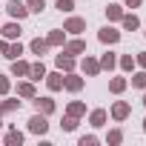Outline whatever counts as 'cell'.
<instances>
[{
  "instance_id": "obj_16",
  "label": "cell",
  "mask_w": 146,
  "mask_h": 146,
  "mask_svg": "<svg viewBox=\"0 0 146 146\" xmlns=\"http://www.w3.org/2000/svg\"><path fill=\"white\" fill-rule=\"evenodd\" d=\"M106 120H109V112H106V109H92V112H89V123H92L95 129L106 126Z\"/></svg>"
},
{
  "instance_id": "obj_29",
  "label": "cell",
  "mask_w": 146,
  "mask_h": 146,
  "mask_svg": "<svg viewBox=\"0 0 146 146\" xmlns=\"http://www.w3.org/2000/svg\"><path fill=\"white\" fill-rule=\"evenodd\" d=\"M26 9H29V15H40L46 9V0H26Z\"/></svg>"
},
{
  "instance_id": "obj_15",
  "label": "cell",
  "mask_w": 146,
  "mask_h": 146,
  "mask_svg": "<svg viewBox=\"0 0 146 146\" xmlns=\"http://www.w3.org/2000/svg\"><path fill=\"white\" fill-rule=\"evenodd\" d=\"M37 95V89H35V80H20L17 83V98H26V100H32Z\"/></svg>"
},
{
  "instance_id": "obj_9",
  "label": "cell",
  "mask_w": 146,
  "mask_h": 146,
  "mask_svg": "<svg viewBox=\"0 0 146 146\" xmlns=\"http://www.w3.org/2000/svg\"><path fill=\"white\" fill-rule=\"evenodd\" d=\"M63 32H69V35H83V32H86V20H83V17H69V20L63 23Z\"/></svg>"
},
{
  "instance_id": "obj_27",
  "label": "cell",
  "mask_w": 146,
  "mask_h": 146,
  "mask_svg": "<svg viewBox=\"0 0 146 146\" xmlns=\"http://www.w3.org/2000/svg\"><path fill=\"white\" fill-rule=\"evenodd\" d=\"M117 66H120L123 72H135V66H137V63H135V54H120V57H117Z\"/></svg>"
},
{
  "instance_id": "obj_39",
  "label": "cell",
  "mask_w": 146,
  "mask_h": 146,
  "mask_svg": "<svg viewBox=\"0 0 146 146\" xmlns=\"http://www.w3.org/2000/svg\"><path fill=\"white\" fill-rule=\"evenodd\" d=\"M0 129H3V115H0Z\"/></svg>"
},
{
  "instance_id": "obj_28",
  "label": "cell",
  "mask_w": 146,
  "mask_h": 146,
  "mask_svg": "<svg viewBox=\"0 0 146 146\" xmlns=\"http://www.w3.org/2000/svg\"><path fill=\"white\" fill-rule=\"evenodd\" d=\"M132 89H146V69H140V72L132 75Z\"/></svg>"
},
{
  "instance_id": "obj_23",
  "label": "cell",
  "mask_w": 146,
  "mask_h": 146,
  "mask_svg": "<svg viewBox=\"0 0 146 146\" xmlns=\"http://www.w3.org/2000/svg\"><path fill=\"white\" fill-rule=\"evenodd\" d=\"M66 115H72V117H83V115H86V103H83V100H72V103L66 106Z\"/></svg>"
},
{
  "instance_id": "obj_37",
  "label": "cell",
  "mask_w": 146,
  "mask_h": 146,
  "mask_svg": "<svg viewBox=\"0 0 146 146\" xmlns=\"http://www.w3.org/2000/svg\"><path fill=\"white\" fill-rule=\"evenodd\" d=\"M6 49H9V40L3 37V40H0V57H3V54H6Z\"/></svg>"
},
{
  "instance_id": "obj_11",
  "label": "cell",
  "mask_w": 146,
  "mask_h": 146,
  "mask_svg": "<svg viewBox=\"0 0 146 146\" xmlns=\"http://www.w3.org/2000/svg\"><path fill=\"white\" fill-rule=\"evenodd\" d=\"M80 69H83V75H89V78H95V75H100V63L92 57V54H86L83 60H80Z\"/></svg>"
},
{
  "instance_id": "obj_32",
  "label": "cell",
  "mask_w": 146,
  "mask_h": 146,
  "mask_svg": "<svg viewBox=\"0 0 146 146\" xmlns=\"http://www.w3.org/2000/svg\"><path fill=\"white\" fill-rule=\"evenodd\" d=\"M12 92V80H9V75H0V98H6Z\"/></svg>"
},
{
  "instance_id": "obj_34",
  "label": "cell",
  "mask_w": 146,
  "mask_h": 146,
  "mask_svg": "<svg viewBox=\"0 0 146 146\" xmlns=\"http://www.w3.org/2000/svg\"><path fill=\"white\" fill-rule=\"evenodd\" d=\"M78 143H80V146H95V143H98V137H95V135H83Z\"/></svg>"
},
{
  "instance_id": "obj_26",
  "label": "cell",
  "mask_w": 146,
  "mask_h": 146,
  "mask_svg": "<svg viewBox=\"0 0 146 146\" xmlns=\"http://www.w3.org/2000/svg\"><path fill=\"white\" fill-rule=\"evenodd\" d=\"M126 86H129L126 78H112V80H109V92H112V95H123Z\"/></svg>"
},
{
  "instance_id": "obj_8",
  "label": "cell",
  "mask_w": 146,
  "mask_h": 146,
  "mask_svg": "<svg viewBox=\"0 0 146 146\" xmlns=\"http://www.w3.org/2000/svg\"><path fill=\"white\" fill-rule=\"evenodd\" d=\"M54 66H57L60 72H75L78 60L72 57V54H66V52H60V54H54Z\"/></svg>"
},
{
  "instance_id": "obj_25",
  "label": "cell",
  "mask_w": 146,
  "mask_h": 146,
  "mask_svg": "<svg viewBox=\"0 0 146 146\" xmlns=\"http://www.w3.org/2000/svg\"><path fill=\"white\" fill-rule=\"evenodd\" d=\"M23 54V43L20 40H9V49H6V54L3 57H9V60H17Z\"/></svg>"
},
{
  "instance_id": "obj_22",
  "label": "cell",
  "mask_w": 146,
  "mask_h": 146,
  "mask_svg": "<svg viewBox=\"0 0 146 146\" xmlns=\"http://www.w3.org/2000/svg\"><path fill=\"white\" fill-rule=\"evenodd\" d=\"M29 49H32V54H40V57H43V54H46L52 46L46 43V37H35V40L29 43Z\"/></svg>"
},
{
  "instance_id": "obj_12",
  "label": "cell",
  "mask_w": 146,
  "mask_h": 146,
  "mask_svg": "<svg viewBox=\"0 0 146 146\" xmlns=\"http://www.w3.org/2000/svg\"><path fill=\"white\" fill-rule=\"evenodd\" d=\"M0 37L17 40V37H20V20H12V23H6V26H0Z\"/></svg>"
},
{
  "instance_id": "obj_3",
  "label": "cell",
  "mask_w": 146,
  "mask_h": 146,
  "mask_svg": "<svg viewBox=\"0 0 146 146\" xmlns=\"http://www.w3.org/2000/svg\"><path fill=\"white\" fill-rule=\"evenodd\" d=\"M63 52H66V54H72V57H78V54H86V40L75 35L72 40H66V43H63Z\"/></svg>"
},
{
  "instance_id": "obj_20",
  "label": "cell",
  "mask_w": 146,
  "mask_h": 146,
  "mask_svg": "<svg viewBox=\"0 0 146 146\" xmlns=\"http://www.w3.org/2000/svg\"><path fill=\"white\" fill-rule=\"evenodd\" d=\"M3 143H6V146H23V132H20V129H9V132L3 135Z\"/></svg>"
},
{
  "instance_id": "obj_18",
  "label": "cell",
  "mask_w": 146,
  "mask_h": 146,
  "mask_svg": "<svg viewBox=\"0 0 146 146\" xmlns=\"http://www.w3.org/2000/svg\"><path fill=\"white\" fill-rule=\"evenodd\" d=\"M103 12H106L109 23H120V17H123V6H120V3H109Z\"/></svg>"
},
{
  "instance_id": "obj_5",
  "label": "cell",
  "mask_w": 146,
  "mask_h": 146,
  "mask_svg": "<svg viewBox=\"0 0 146 146\" xmlns=\"http://www.w3.org/2000/svg\"><path fill=\"white\" fill-rule=\"evenodd\" d=\"M98 40H100L103 46H115V43L120 40V32H117L115 26H103V29L98 32Z\"/></svg>"
},
{
  "instance_id": "obj_10",
  "label": "cell",
  "mask_w": 146,
  "mask_h": 146,
  "mask_svg": "<svg viewBox=\"0 0 146 146\" xmlns=\"http://www.w3.org/2000/svg\"><path fill=\"white\" fill-rule=\"evenodd\" d=\"M46 86H49V92H60L63 89V72L57 69V72H46Z\"/></svg>"
},
{
  "instance_id": "obj_35",
  "label": "cell",
  "mask_w": 146,
  "mask_h": 146,
  "mask_svg": "<svg viewBox=\"0 0 146 146\" xmlns=\"http://www.w3.org/2000/svg\"><path fill=\"white\" fill-rule=\"evenodd\" d=\"M135 63H137L140 69H146V52H137V54H135Z\"/></svg>"
},
{
  "instance_id": "obj_2",
  "label": "cell",
  "mask_w": 146,
  "mask_h": 146,
  "mask_svg": "<svg viewBox=\"0 0 146 146\" xmlns=\"http://www.w3.org/2000/svg\"><path fill=\"white\" fill-rule=\"evenodd\" d=\"M109 115H112V120L123 123V120L132 115V106H129L126 100H115V103H112V109H109Z\"/></svg>"
},
{
  "instance_id": "obj_19",
  "label": "cell",
  "mask_w": 146,
  "mask_h": 146,
  "mask_svg": "<svg viewBox=\"0 0 146 146\" xmlns=\"http://www.w3.org/2000/svg\"><path fill=\"white\" fill-rule=\"evenodd\" d=\"M98 63H100V72H112V69L117 66V54H115V52H106V54H100Z\"/></svg>"
},
{
  "instance_id": "obj_30",
  "label": "cell",
  "mask_w": 146,
  "mask_h": 146,
  "mask_svg": "<svg viewBox=\"0 0 146 146\" xmlns=\"http://www.w3.org/2000/svg\"><path fill=\"white\" fill-rule=\"evenodd\" d=\"M78 123H80V117H72V115H66L60 126H63V132H75V129H78Z\"/></svg>"
},
{
  "instance_id": "obj_36",
  "label": "cell",
  "mask_w": 146,
  "mask_h": 146,
  "mask_svg": "<svg viewBox=\"0 0 146 146\" xmlns=\"http://www.w3.org/2000/svg\"><path fill=\"white\" fill-rule=\"evenodd\" d=\"M140 3H143V0H123V6H126V9H137Z\"/></svg>"
},
{
  "instance_id": "obj_21",
  "label": "cell",
  "mask_w": 146,
  "mask_h": 146,
  "mask_svg": "<svg viewBox=\"0 0 146 146\" xmlns=\"http://www.w3.org/2000/svg\"><path fill=\"white\" fill-rule=\"evenodd\" d=\"M43 78H46V66H43V60L32 63V66H29V80L37 83V80H43Z\"/></svg>"
},
{
  "instance_id": "obj_24",
  "label": "cell",
  "mask_w": 146,
  "mask_h": 146,
  "mask_svg": "<svg viewBox=\"0 0 146 146\" xmlns=\"http://www.w3.org/2000/svg\"><path fill=\"white\" fill-rule=\"evenodd\" d=\"M120 26H123L126 32H135V29H140V20H137V15H126V12H123V17H120Z\"/></svg>"
},
{
  "instance_id": "obj_31",
  "label": "cell",
  "mask_w": 146,
  "mask_h": 146,
  "mask_svg": "<svg viewBox=\"0 0 146 146\" xmlns=\"http://www.w3.org/2000/svg\"><path fill=\"white\" fill-rule=\"evenodd\" d=\"M54 9H57V12H66V15H69L72 9H75V0H54Z\"/></svg>"
},
{
  "instance_id": "obj_6",
  "label": "cell",
  "mask_w": 146,
  "mask_h": 146,
  "mask_svg": "<svg viewBox=\"0 0 146 146\" xmlns=\"http://www.w3.org/2000/svg\"><path fill=\"white\" fill-rule=\"evenodd\" d=\"M32 103H35V112H40V115H46V117H49V115H54V109H57L52 98H37V95H35V98H32Z\"/></svg>"
},
{
  "instance_id": "obj_4",
  "label": "cell",
  "mask_w": 146,
  "mask_h": 146,
  "mask_svg": "<svg viewBox=\"0 0 146 146\" xmlns=\"http://www.w3.org/2000/svg\"><path fill=\"white\" fill-rule=\"evenodd\" d=\"M63 89L66 92H80L83 89V78L78 75V72H66L63 75Z\"/></svg>"
},
{
  "instance_id": "obj_13",
  "label": "cell",
  "mask_w": 146,
  "mask_h": 146,
  "mask_svg": "<svg viewBox=\"0 0 146 146\" xmlns=\"http://www.w3.org/2000/svg\"><path fill=\"white\" fill-rule=\"evenodd\" d=\"M20 106H23V100L6 98V100H0V115H15V112H20Z\"/></svg>"
},
{
  "instance_id": "obj_33",
  "label": "cell",
  "mask_w": 146,
  "mask_h": 146,
  "mask_svg": "<svg viewBox=\"0 0 146 146\" xmlns=\"http://www.w3.org/2000/svg\"><path fill=\"white\" fill-rule=\"evenodd\" d=\"M120 140H123V132H120V129H112V132L106 135V143H112V146H117Z\"/></svg>"
},
{
  "instance_id": "obj_40",
  "label": "cell",
  "mask_w": 146,
  "mask_h": 146,
  "mask_svg": "<svg viewBox=\"0 0 146 146\" xmlns=\"http://www.w3.org/2000/svg\"><path fill=\"white\" fill-rule=\"evenodd\" d=\"M143 132H146V117H143Z\"/></svg>"
},
{
  "instance_id": "obj_7",
  "label": "cell",
  "mask_w": 146,
  "mask_h": 146,
  "mask_svg": "<svg viewBox=\"0 0 146 146\" xmlns=\"http://www.w3.org/2000/svg\"><path fill=\"white\" fill-rule=\"evenodd\" d=\"M6 12H9V17H12V20H23V17L29 15L26 3H20V0H9V3H6Z\"/></svg>"
},
{
  "instance_id": "obj_14",
  "label": "cell",
  "mask_w": 146,
  "mask_h": 146,
  "mask_svg": "<svg viewBox=\"0 0 146 146\" xmlns=\"http://www.w3.org/2000/svg\"><path fill=\"white\" fill-rule=\"evenodd\" d=\"M46 43H49L52 49H57V46L63 49V43H66V32H63V29H52V32L46 35Z\"/></svg>"
},
{
  "instance_id": "obj_38",
  "label": "cell",
  "mask_w": 146,
  "mask_h": 146,
  "mask_svg": "<svg viewBox=\"0 0 146 146\" xmlns=\"http://www.w3.org/2000/svg\"><path fill=\"white\" fill-rule=\"evenodd\" d=\"M143 106H146V89H143Z\"/></svg>"
},
{
  "instance_id": "obj_17",
  "label": "cell",
  "mask_w": 146,
  "mask_h": 146,
  "mask_svg": "<svg viewBox=\"0 0 146 146\" xmlns=\"http://www.w3.org/2000/svg\"><path fill=\"white\" fill-rule=\"evenodd\" d=\"M29 60H23V57H17V60H12V75L15 78H29Z\"/></svg>"
},
{
  "instance_id": "obj_1",
  "label": "cell",
  "mask_w": 146,
  "mask_h": 146,
  "mask_svg": "<svg viewBox=\"0 0 146 146\" xmlns=\"http://www.w3.org/2000/svg\"><path fill=\"white\" fill-rule=\"evenodd\" d=\"M26 123H29V132H32V135H46V132H49V120H46V115H40V112H35Z\"/></svg>"
}]
</instances>
